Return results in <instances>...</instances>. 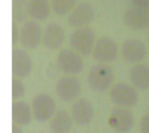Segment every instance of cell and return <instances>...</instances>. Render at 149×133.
Segmentation results:
<instances>
[{
  "instance_id": "cell-1",
  "label": "cell",
  "mask_w": 149,
  "mask_h": 133,
  "mask_svg": "<svg viewBox=\"0 0 149 133\" xmlns=\"http://www.w3.org/2000/svg\"><path fill=\"white\" fill-rule=\"evenodd\" d=\"M87 84L95 92L102 93L110 90L114 85L115 72L108 64L95 63L87 72Z\"/></svg>"
},
{
  "instance_id": "cell-2",
  "label": "cell",
  "mask_w": 149,
  "mask_h": 133,
  "mask_svg": "<svg viewBox=\"0 0 149 133\" xmlns=\"http://www.w3.org/2000/svg\"><path fill=\"white\" fill-rule=\"evenodd\" d=\"M109 98L116 107L130 109L135 107L140 100L138 90L126 82H119L113 85L109 91Z\"/></svg>"
},
{
  "instance_id": "cell-3",
  "label": "cell",
  "mask_w": 149,
  "mask_h": 133,
  "mask_svg": "<svg viewBox=\"0 0 149 133\" xmlns=\"http://www.w3.org/2000/svg\"><path fill=\"white\" fill-rule=\"evenodd\" d=\"M95 30L90 26L76 28L69 37V46L83 57L92 55L96 43Z\"/></svg>"
},
{
  "instance_id": "cell-4",
  "label": "cell",
  "mask_w": 149,
  "mask_h": 133,
  "mask_svg": "<svg viewBox=\"0 0 149 133\" xmlns=\"http://www.w3.org/2000/svg\"><path fill=\"white\" fill-rule=\"evenodd\" d=\"M56 64L63 74L76 76L82 71L85 62L83 56L72 49L63 48L57 54Z\"/></svg>"
},
{
  "instance_id": "cell-5",
  "label": "cell",
  "mask_w": 149,
  "mask_h": 133,
  "mask_svg": "<svg viewBox=\"0 0 149 133\" xmlns=\"http://www.w3.org/2000/svg\"><path fill=\"white\" fill-rule=\"evenodd\" d=\"M31 108L33 118L41 123L51 120L57 112V105L54 98L45 92L38 93L32 98Z\"/></svg>"
},
{
  "instance_id": "cell-6",
  "label": "cell",
  "mask_w": 149,
  "mask_h": 133,
  "mask_svg": "<svg viewBox=\"0 0 149 133\" xmlns=\"http://www.w3.org/2000/svg\"><path fill=\"white\" fill-rule=\"evenodd\" d=\"M55 92L57 97L65 103L76 101L81 94L80 79L77 76H61L56 82Z\"/></svg>"
},
{
  "instance_id": "cell-7",
  "label": "cell",
  "mask_w": 149,
  "mask_h": 133,
  "mask_svg": "<svg viewBox=\"0 0 149 133\" xmlns=\"http://www.w3.org/2000/svg\"><path fill=\"white\" fill-rule=\"evenodd\" d=\"M120 52L116 41L108 36H102L97 38L92 57L96 63L110 64L116 60Z\"/></svg>"
},
{
  "instance_id": "cell-8",
  "label": "cell",
  "mask_w": 149,
  "mask_h": 133,
  "mask_svg": "<svg viewBox=\"0 0 149 133\" xmlns=\"http://www.w3.org/2000/svg\"><path fill=\"white\" fill-rule=\"evenodd\" d=\"M148 54L145 44L137 38L126 39L120 45V55L122 60L130 64L141 63Z\"/></svg>"
},
{
  "instance_id": "cell-9",
  "label": "cell",
  "mask_w": 149,
  "mask_h": 133,
  "mask_svg": "<svg viewBox=\"0 0 149 133\" xmlns=\"http://www.w3.org/2000/svg\"><path fill=\"white\" fill-rule=\"evenodd\" d=\"M135 117L134 112L126 108L116 107L111 112L108 124L116 133H129L134 126Z\"/></svg>"
},
{
  "instance_id": "cell-10",
  "label": "cell",
  "mask_w": 149,
  "mask_h": 133,
  "mask_svg": "<svg viewBox=\"0 0 149 133\" xmlns=\"http://www.w3.org/2000/svg\"><path fill=\"white\" fill-rule=\"evenodd\" d=\"M42 34L41 25L35 20H28L21 26L19 42L24 49L35 50L42 42Z\"/></svg>"
},
{
  "instance_id": "cell-11",
  "label": "cell",
  "mask_w": 149,
  "mask_h": 133,
  "mask_svg": "<svg viewBox=\"0 0 149 133\" xmlns=\"http://www.w3.org/2000/svg\"><path fill=\"white\" fill-rule=\"evenodd\" d=\"M71 116L76 125H88L93 121L94 116V108L92 101L86 98H80L77 99L72 106Z\"/></svg>"
},
{
  "instance_id": "cell-12",
  "label": "cell",
  "mask_w": 149,
  "mask_h": 133,
  "mask_svg": "<svg viewBox=\"0 0 149 133\" xmlns=\"http://www.w3.org/2000/svg\"><path fill=\"white\" fill-rule=\"evenodd\" d=\"M65 40V30L58 24L52 22L45 25L42 34V45L44 48L55 51L59 49Z\"/></svg>"
},
{
  "instance_id": "cell-13",
  "label": "cell",
  "mask_w": 149,
  "mask_h": 133,
  "mask_svg": "<svg viewBox=\"0 0 149 133\" xmlns=\"http://www.w3.org/2000/svg\"><path fill=\"white\" fill-rule=\"evenodd\" d=\"M32 70V61L26 51L21 48L12 50V75L19 79L27 78Z\"/></svg>"
},
{
  "instance_id": "cell-14",
  "label": "cell",
  "mask_w": 149,
  "mask_h": 133,
  "mask_svg": "<svg viewBox=\"0 0 149 133\" xmlns=\"http://www.w3.org/2000/svg\"><path fill=\"white\" fill-rule=\"evenodd\" d=\"M94 17L93 6L87 3H81L75 8L74 10L70 12L67 21L68 24L73 27L87 26Z\"/></svg>"
},
{
  "instance_id": "cell-15",
  "label": "cell",
  "mask_w": 149,
  "mask_h": 133,
  "mask_svg": "<svg viewBox=\"0 0 149 133\" xmlns=\"http://www.w3.org/2000/svg\"><path fill=\"white\" fill-rule=\"evenodd\" d=\"M128 78L137 90H149V64L145 63L134 64L128 71Z\"/></svg>"
},
{
  "instance_id": "cell-16",
  "label": "cell",
  "mask_w": 149,
  "mask_h": 133,
  "mask_svg": "<svg viewBox=\"0 0 149 133\" xmlns=\"http://www.w3.org/2000/svg\"><path fill=\"white\" fill-rule=\"evenodd\" d=\"M124 24L132 30H145L149 27V12L140 9L128 10L124 16Z\"/></svg>"
},
{
  "instance_id": "cell-17",
  "label": "cell",
  "mask_w": 149,
  "mask_h": 133,
  "mask_svg": "<svg viewBox=\"0 0 149 133\" xmlns=\"http://www.w3.org/2000/svg\"><path fill=\"white\" fill-rule=\"evenodd\" d=\"M12 123L17 124L21 126L29 125L33 118L31 105L26 102L18 100L13 101L11 107Z\"/></svg>"
},
{
  "instance_id": "cell-18",
  "label": "cell",
  "mask_w": 149,
  "mask_h": 133,
  "mask_svg": "<svg viewBox=\"0 0 149 133\" xmlns=\"http://www.w3.org/2000/svg\"><path fill=\"white\" fill-rule=\"evenodd\" d=\"M71 114L65 110L56 112L49 122V128L52 133H68L73 125Z\"/></svg>"
},
{
  "instance_id": "cell-19",
  "label": "cell",
  "mask_w": 149,
  "mask_h": 133,
  "mask_svg": "<svg viewBox=\"0 0 149 133\" xmlns=\"http://www.w3.org/2000/svg\"><path fill=\"white\" fill-rule=\"evenodd\" d=\"M26 11L32 20H45L50 14L49 0H29Z\"/></svg>"
},
{
  "instance_id": "cell-20",
  "label": "cell",
  "mask_w": 149,
  "mask_h": 133,
  "mask_svg": "<svg viewBox=\"0 0 149 133\" xmlns=\"http://www.w3.org/2000/svg\"><path fill=\"white\" fill-rule=\"evenodd\" d=\"M75 0H52V7L55 14L63 15L72 10Z\"/></svg>"
},
{
  "instance_id": "cell-21",
  "label": "cell",
  "mask_w": 149,
  "mask_h": 133,
  "mask_svg": "<svg viewBox=\"0 0 149 133\" xmlns=\"http://www.w3.org/2000/svg\"><path fill=\"white\" fill-rule=\"evenodd\" d=\"M25 95V86L21 79L12 78V99L13 101H18Z\"/></svg>"
},
{
  "instance_id": "cell-22",
  "label": "cell",
  "mask_w": 149,
  "mask_h": 133,
  "mask_svg": "<svg viewBox=\"0 0 149 133\" xmlns=\"http://www.w3.org/2000/svg\"><path fill=\"white\" fill-rule=\"evenodd\" d=\"M139 128L141 133H149V112L144 113L141 116Z\"/></svg>"
},
{
  "instance_id": "cell-23",
  "label": "cell",
  "mask_w": 149,
  "mask_h": 133,
  "mask_svg": "<svg viewBox=\"0 0 149 133\" xmlns=\"http://www.w3.org/2000/svg\"><path fill=\"white\" fill-rule=\"evenodd\" d=\"M19 38H20V30L17 28V25L13 21V24H12V44L13 45L17 44Z\"/></svg>"
},
{
  "instance_id": "cell-24",
  "label": "cell",
  "mask_w": 149,
  "mask_h": 133,
  "mask_svg": "<svg viewBox=\"0 0 149 133\" xmlns=\"http://www.w3.org/2000/svg\"><path fill=\"white\" fill-rule=\"evenodd\" d=\"M133 1L139 8H142L145 10L149 9V0H133Z\"/></svg>"
},
{
  "instance_id": "cell-25",
  "label": "cell",
  "mask_w": 149,
  "mask_h": 133,
  "mask_svg": "<svg viewBox=\"0 0 149 133\" xmlns=\"http://www.w3.org/2000/svg\"><path fill=\"white\" fill-rule=\"evenodd\" d=\"M12 133H24V130H23V126L12 123Z\"/></svg>"
},
{
  "instance_id": "cell-26",
  "label": "cell",
  "mask_w": 149,
  "mask_h": 133,
  "mask_svg": "<svg viewBox=\"0 0 149 133\" xmlns=\"http://www.w3.org/2000/svg\"><path fill=\"white\" fill-rule=\"evenodd\" d=\"M148 44H149V38H148Z\"/></svg>"
}]
</instances>
